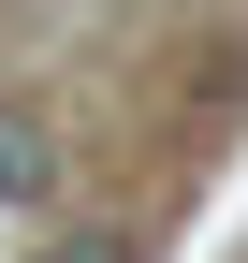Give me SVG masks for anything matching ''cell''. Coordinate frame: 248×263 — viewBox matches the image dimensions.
Here are the masks:
<instances>
[{"mask_svg":"<svg viewBox=\"0 0 248 263\" xmlns=\"http://www.w3.org/2000/svg\"><path fill=\"white\" fill-rule=\"evenodd\" d=\"M44 190H58V146H44L15 103H0V205H44Z\"/></svg>","mask_w":248,"mask_h":263,"instance_id":"6da1fadb","label":"cell"}]
</instances>
